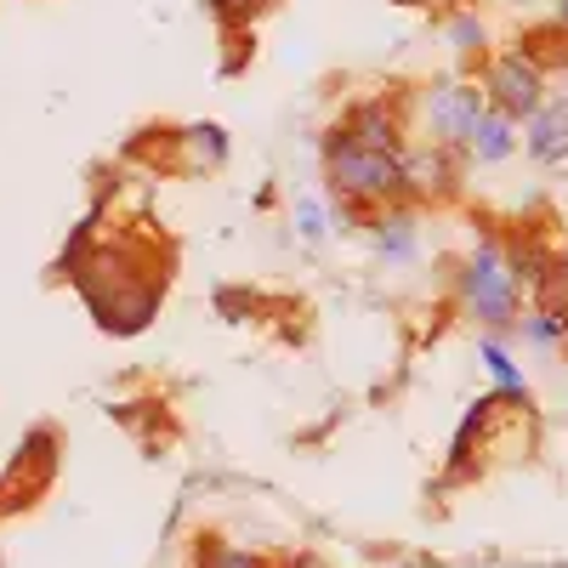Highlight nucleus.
<instances>
[{"label":"nucleus","instance_id":"nucleus-1","mask_svg":"<svg viewBox=\"0 0 568 568\" xmlns=\"http://www.w3.org/2000/svg\"><path fill=\"white\" fill-rule=\"evenodd\" d=\"M324 154V182L353 216H382L393 205H409V176L398 149H375L347 120H336L318 142Z\"/></svg>","mask_w":568,"mask_h":568},{"label":"nucleus","instance_id":"nucleus-2","mask_svg":"<svg viewBox=\"0 0 568 568\" xmlns=\"http://www.w3.org/2000/svg\"><path fill=\"white\" fill-rule=\"evenodd\" d=\"M460 307L478 318V324H489V329H506V324L524 318V284H517L500 240L471 251V262L460 273Z\"/></svg>","mask_w":568,"mask_h":568},{"label":"nucleus","instance_id":"nucleus-3","mask_svg":"<svg viewBox=\"0 0 568 568\" xmlns=\"http://www.w3.org/2000/svg\"><path fill=\"white\" fill-rule=\"evenodd\" d=\"M484 98L511 120H535L540 103H546V69L524 52V45H517V52H500L484 69Z\"/></svg>","mask_w":568,"mask_h":568},{"label":"nucleus","instance_id":"nucleus-4","mask_svg":"<svg viewBox=\"0 0 568 568\" xmlns=\"http://www.w3.org/2000/svg\"><path fill=\"white\" fill-rule=\"evenodd\" d=\"M52 471H58V444L52 433H29L18 460L7 466V478H0V517L7 511H23L45 495V484H52Z\"/></svg>","mask_w":568,"mask_h":568},{"label":"nucleus","instance_id":"nucleus-5","mask_svg":"<svg viewBox=\"0 0 568 568\" xmlns=\"http://www.w3.org/2000/svg\"><path fill=\"white\" fill-rule=\"evenodd\" d=\"M484 91L478 85H444L433 91V103H426V125H433V142L444 149H471V125L484 114Z\"/></svg>","mask_w":568,"mask_h":568},{"label":"nucleus","instance_id":"nucleus-6","mask_svg":"<svg viewBox=\"0 0 568 568\" xmlns=\"http://www.w3.org/2000/svg\"><path fill=\"white\" fill-rule=\"evenodd\" d=\"M455 154L460 149H409L404 154V176H409V205L415 200H438V194H449V176H455Z\"/></svg>","mask_w":568,"mask_h":568},{"label":"nucleus","instance_id":"nucleus-7","mask_svg":"<svg viewBox=\"0 0 568 568\" xmlns=\"http://www.w3.org/2000/svg\"><path fill=\"white\" fill-rule=\"evenodd\" d=\"M529 160L535 165H568V91L557 103H540L529 120Z\"/></svg>","mask_w":568,"mask_h":568},{"label":"nucleus","instance_id":"nucleus-8","mask_svg":"<svg viewBox=\"0 0 568 568\" xmlns=\"http://www.w3.org/2000/svg\"><path fill=\"white\" fill-rule=\"evenodd\" d=\"M176 160L187 171H211V165H227V131L211 125V120H194L176 131Z\"/></svg>","mask_w":568,"mask_h":568},{"label":"nucleus","instance_id":"nucleus-9","mask_svg":"<svg viewBox=\"0 0 568 568\" xmlns=\"http://www.w3.org/2000/svg\"><path fill=\"white\" fill-rule=\"evenodd\" d=\"M500 245H506V262H511V273H517V284H524V291H535V284L562 262L546 240H535V233H506Z\"/></svg>","mask_w":568,"mask_h":568},{"label":"nucleus","instance_id":"nucleus-10","mask_svg":"<svg viewBox=\"0 0 568 568\" xmlns=\"http://www.w3.org/2000/svg\"><path fill=\"white\" fill-rule=\"evenodd\" d=\"M369 227H375V251H382V262H393V267H404V262H415V211H382V216H369Z\"/></svg>","mask_w":568,"mask_h":568},{"label":"nucleus","instance_id":"nucleus-11","mask_svg":"<svg viewBox=\"0 0 568 568\" xmlns=\"http://www.w3.org/2000/svg\"><path fill=\"white\" fill-rule=\"evenodd\" d=\"M511 149H517V120L489 103V109L478 114V125H471V154L489 160V165H500V160H511Z\"/></svg>","mask_w":568,"mask_h":568},{"label":"nucleus","instance_id":"nucleus-12","mask_svg":"<svg viewBox=\"0 0 568 568\" xmlns=\"http://www.w3.org/2000/svg\"><path fill=\"white\" fill-rule=\"evenodd\" d=\"M194 568H273L262 551H245L233 540H216V535H200L194 540Z\"/></svg>","mask_w":568,"mask_h":568},{"label":"nucleus","instance_id":"nucleus-13","mask_svg":"<svg viewBox=\"0 0 568 568\" xmlns=\"http://www.w3.org/2000/svg\"><path fill=\"white\" fill-rule=\"evenodd\" d=\"M535 307H540L546 318H557L562 336H568V262H557V267L535 284Z\"/></svg>","mask_w":568,"mask_h":568},{"label":"nucleus","instance_id":"nucleus-14","mask_svg":"<svg viewBox=\"0 0 568 568\" xmlns=\"http://www.w3.org/2000/svg\"><path fill=\"white\" fill-rule=\"evenodd\" d=\"M267 7H273V0H211V18H216V29L240 34V29H251Z\"/></svg>","mask_w":568,"mask_h":568},{"label":"nucleus","instance_id":"nucleus-15","mask_svg":"<svg viewBox=\"0 0 568 568\" xmlns=\"http://www.w3.org/2000/svg\"><path fill=\"white\" fill-rule=\"evenodd\" d=\"M524 52H529L540 69H557V63H568V29H562V23H551L546 34H524Z\"/></svg>","mask_w":568,"mask_h":568},{"label":"nucleus","instance_id":"nucleus-16","mask_svg":"<svg viewBox=\"0 0 568 568\" xmlns=\"http://www.w3.org/2000/svg\"><path fill=\"white\" fill-rule=\"evenodd\" d=\"M484 369L500 382V398H517V404H524V375H517V364H511L495 342H484Z\"/></svg>","mask_w":568,"mask_h":568},{"label":"nucleus","instance_id":"nucleus-17","mask_svg":"<svg viewBox=\"0 0 568 568\" xmlns=\"http://www.w3.org/2000/svg\"><path fill=\"white\" fill-rule=\"evenodd\" d=\"M296 227L307 233V240H324V211H318L313 200H302V205H296Z\"/></svg>","mask_w":568,"mask_h":568},{"label":"nucleus","instance_id":"nucleus-18","mask_svg":"<svg viewBox=\"0 0 568 568\" xmlns=\"http://www.w3.org/2000/svg\"><path fill=\"white\" fill-rule=\"evenodd\" d=\"M449 34H455V45H460V52H471V45H478V40H484V29H478V18H455V29H449Z\"/></svg>","mask_w":568,"mask_h":568},{"label":"nucleus","instance_id":"nucleus-19","mask_svg":"<svg viewBox=\"0 0 568 568\" xmlns=\"http://www.w3.org/2000/svg\"><path fill=\"white\" fill-rule=\"evenodd\" d=\"M278 568H324V562H318V557H307V551H296V557H284Z\"/></svg>","mask_w":568,"mask_h":568},{"label":"nucleus","instance_id":"nucleus-20","mask_svg":"<svg viewBox=\"0 0 568 568\" xmlns=\"http://www.w3.org/2000/svg\"><path fill=\"white\" fill-rule=\"evenodd\" d=\"M557 23L568 29V0H557Z\"/></svg>","mask_w":568,"mask_h":568}]
</instances>
